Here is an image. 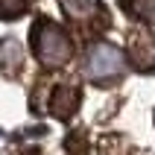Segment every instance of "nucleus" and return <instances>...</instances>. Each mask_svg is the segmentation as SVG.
<instances>
[{"instance_id": "5", "label": "nucleus", "mask_w": 155, "mask_h": 155, "mask_svg": "<svg viewBox=\"0 0 155 155\" xmlns=\"http://www.w3.org/2000/svg\"><path fill=\"white\" fill-rule=\"evenodd\" d=\"M64 15L79 26H105L108 15H105L103 0H59Z\"/></svg>"}, {"instance_id": "7", "label": "nucleus", "mask_w": 155, "mask_h": 155, "mask_svg": "<svg viewBox=\"0 0 155 155\" xmlns=\"http://www.w3.org/2000/svg\"><path fill=\"white\" fill-rule=\"evenodd\" d=\"M29 6H32V0H0V18H6V21L21 18L24 12H29Z\"/></svg>"}, {"instance_id": "2", "label": "nucleus", "mask_w": 155, "mask_h": 155, "mask_svg": "<svg viewBox=\"0 0 155 155\" xmlns=\"http://www.w3.org/2000/svg\"><path fill=\"white\" fill-rule=\"evenodd\" d=\"M126 70V59L123 53L108 41H100V44H91L85 53V76L97 85H108L114 79L123 76Z\"/></svg>"}, {"instance_id": "1", "label": "nucleus", "mask_w": 155, "mask_h": 155, "mask_svg": "<svg viewBox=\"0 0 155 155\" xmlns=\"http://www.w3.org/2000/svg\"><path fill=\"white\" fill-rule=\"evenodd\" d=\"M29 44H32L35 56L41 59V64L47 68H59L64 61L70 59V53H73V41H70V35L61 29L56 21H35L32 26V35H29Z\"/></svg>"}, {"instance_id": "6", "label": "nucleus", "mask_w": 155, "mask_h": 155, "mask_svg": "<svg viewBox=\"0 0 155 155\" xmlns=\"http://www.w3.org/2000/svg\"><path fill=\"white\" fill-rule=\"evenodd\" d=\"M120 6L129 18L155 26V0H120Z\"/></svg>"}, {"instance_id": "4", "label": "nucleus", "mask_w": 155, "mask_h": 155, "mask_svg": "<svg viewBox=\"0 0 155 155\" xmlns=\"http://www.w3.org/2000/svg\"><path fill=\"white\" fill-rule=\"evenodd\" d=\"M44 108L53 114V117H61V120H68L70 114H76L79 108V88L68 79H59V82H53L50 91H47V103Z\"/></svg>"}, {"instance_id": "3", "label": "nucleus", "mask_w": 155, "mask_h": 155, "mask_svg": "<svg viewBox=\"0 0 155 155\" xmlns=\"http://www.w3.org/2000/svg\"><path fill=\"white\" fill-rule=\"evenodd\" d=\"M126 56L129 64L140 73H152L155 70V32L152 29H132L129 41H126Z\"/></svg>"}]
</instances>
